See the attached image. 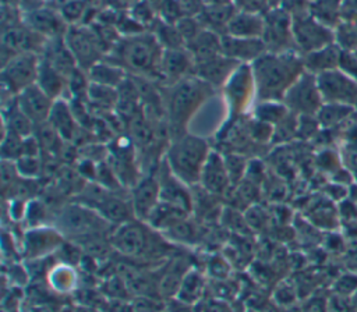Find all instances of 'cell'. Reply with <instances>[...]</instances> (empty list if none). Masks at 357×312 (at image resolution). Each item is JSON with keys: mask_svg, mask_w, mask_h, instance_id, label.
Masks as SVG:
<instances>
[{"mask_svg": "<svg viewBox=\"0 0 357 312\" xmlns=\"http://www.w3.org/2000/svg\"><path fill=\"white\" fill-rule=\"evenodd\" d=\"M257 99L282 100L293 82L305 71L303 56L297 50L265 52L251 63Z\"/></svg>", "mask_w": 357, "mask_h": 312, "instance_id": "cell-1", "label": "cell"}, {"mask_svg": "<svg viewBox=\"0 0 357 312\" xmlns=\"http://www.w3.org/2000/svg\"><path fill=\"white\" fill-rule=\"evenodd\" d=\"M211 153L206 141L198 135H178L167 148L166 166L185 185L199 182L202 167Z\"/></svg>", "mask_w": 357, "mask_h": 312, "instance_id": "cell-2", "label": "cell"}, {"mask_svg": "<svg viewBox=\"0 0 357 312\" xmlns=\"http://www.w3.org/2000/svg\"><path fill=\"white\" fill-rule=\"evenodd\" d=\"M213 93V86L191 74L167 86L166 110L174 127L181 128Z\"/></svg>", "mask_w": 357, "mask_h": 312, "instance_id": "cell-3", "label": "cell"}, {"mask_svg": "<svg viewBox=\"0 0 357 312\" xmlns=\"http://www.w3.org/2000/svg\"><path fill=\"white\" fill-rule=\"evenodd\" d=\"M117 64L135 74L159 77L163 47L152 33H131L114 47Z\"/></svg>", "mask_w": 357, "mask_h": 312, "instance_id": "cell-4", "label": "cell"}, {"mask_svg": "<svg viewBox=\"0 0 357 312\" xmlns=\"http://www.w3.org/2000/svg\"><path fill=\"white\" fill-rule=\"evenodd\" d=\"M291 35L296 50L304 56L335 42V29L318 21L310 11L291 17Z\"/></svg>", "mask_w": 357, "mask_h": 312, "instance_id": "cell-5", "label": "cell"}, {"mask_svg": "<svg viewBox=\"0 0 357 312\" xmlns=\"http://www.w3.org/2000/svg\"><path fill=\"white\" fill-rule=\"evenodd\" d=\"M40 56L35 52L15 53L7 58L1 68L3 85L17 96L26 86L36 84Z\"/></svg>", "mask_w": 357, "mask_h": 312, "instance_id": "cell-6", "label": "cell"}, {"mask_svg": "<svg viewBox=\"0 0 357 312\" xmlns=\"http://www.w3.org/2000/svg\"><path fill=\"white\" fill-rule=\"evenodd\" d=\"M282 102L290 111L301 116L317 114L324 104L317 85V77L308 71H304L287 89Z\"/></svg>", "mask_w": 357, "mask_h": 312, "instance_id": "cell-7", "label": "cell"}, {"mask_svg": "<svg viewBox=\"0 0 357 312\" xmlns=\"http://www.w3.org/2000/svg\"><path fill=\"white\" fill-rule=\"evenodd\" d=\"M265 29L262 40L268 52L280 53L296 50L291 35V15L280 6L269 8L264 14Z\"/></svg>", "mask_w": 357, "mask_h": 312, "instance_id": "cell-8", "label": "cell"}, {"mask_svg": "<svg viewBox=\"0 0 357 312\" xmlns=\"http://www.w3.org/2000/svg\"><path fill=\"white\" fill-rule=\"evenodd\" d=\"M315 77L324 103H340L354 107L357 103V81L339 68L321 72Z\"/></svg>", "mask_w": 357, "mask_h": 312, "instance_id": "cell-9", "label": "cell"}, {"mask_svg": "<svg viewBox=\"0 0 357 312\" xmlns=\"http://www.w3.org/2000/svg\"><path fill=\"white\" fill-rule=\"evenodd\" d=\"M225 96L233 111L238 113L248 107L254 96L257 98L255 81L251 64H240L223 85Z\"/></svg>", "mask_w": 357, "mask_h": 312, "instance_id": "cell-10", "label": "cell"}, {"mask_svg": "<svg viewBox=\"0 0 357 312\" xmlns=\"http://www.w3.org/2000/svg\"><path fill=\"white\" fill-rule=\"evenodd\" d=\"M64 40L79 68H89L100 61V42L95 33L85 28L70 26L64 35Z\"/></svg>", "mask_w": 357, "mask_h": 312, "instance_id": "cell-11", "label": "cell"}, {"mask_svg": "<svg viewBox=\"0 0 357 312\" xmlns=\"http://www.w3.org/2000/svg\"><path fill=\"white\" fill-rule=\"evenodd\" d=\"M20 110L36 125L46 123L54 104V99L50 98L38 84H32L22 89L15 96Z\"/></svg>", "mask_w": 357, "mask_h": 312, "instance_id": "cell-12", "label": "cell"}, {"mask_svg": "<svg viewBox=\"0 0 357 312\" xmlns=\"http://www.w3.org/2000/svg\"><path fill=\"white\" fill-rule=\"evenodd\" d=\"M238 65L240 63H237L236 60L226 57L223 53H219L201 60H194L192 74L204 79L213 88L223 86Z\"/></svg>", "mask_w": 357, "mask_h": 312, "instance_id": "cell-13", "label": "cell"}, {"mask_svg": "<svg viewBox=\"0 0 357 312\" xmlns=\"http://www.w3.org/2000/svg\"><path fill=\"white\" fill-rule=\"evenodd\" d=\"M231 182L230 173L226 164V159L218 152L211 150L199 177V184L202 188L213 195L223 194Z\"/></svg>", "mask_w": 357, "mask_h": 312, "instance_id": "cell-14", "label": "cell"}, {"mask_svg": "<svg viewBox=\"0 0 357 312\" xmlns=\"http://www.w3.org/2000/svg\"><path fill=\"white\" fill-rule=\"evenodd\" d=\"M160 201V185L155 177H145L132 189L131 208L139 221H146L152 210Z\"/></svg>", "mask_w": 357, "mask_h": 312, "instance_id": "cell-15", "label": "cell"}, {"mask_svg": "<svg viewBox=\"0 0 357 312\" xmlns=\"http://www.w3.org/2000/svg\"><path fill=\"white\" fill-rule=\"evenodd\" d=\"M194 71V60L187 47L183 49H163L160 58L159 77L173 84L181 78L191 75Z\"/></svg>", "mask_w": 357, "mask_h": 312, "instance_id": "cell-16", "label": "cell"}, {"mask_svg": "<svg viewBox=\"0 0 357 312\" xmlns=\"http://www.w3.org/2000/svg\"><path fill=\"white\" fill-rule=\"evenodd\" d=\"M220 45H222V53L236 60L237 63L243 64H251L255 61L259 56H262L266 50V46L264 40L259 39H245V38H236L230 35H222L220 36Z\"/></svg>", "mask_w": 357, "mask_h": 312, "instance_id": "cell-17", "label": "cell"}, {"mask_svg": "<svg viewBox=\"0 0 357 312\" xmlns=\"http://www.w3.org/2000/svg\"><path fill=\"white\" fill-rule=\"evenodd\" d=\"M112 247L123 255L137 256L139 255L146 245L145 231L139 223L131 220L119 224L116 231L110 238Z\"/></svg>", "mask_w": 357, "mask_h": 312, "instance_id": "cell-18", "label": "cell"}, {"mask_svg": "<svg viewBox=\"0 0 357 312\" xmlns=\"http://www.w3.org/2000/svg\"><path fill=\"white\" fill-rule=\"evenodd\" d=\"M265 29L264 14L240 10L233 14L226 26V35L245 39H262ZM223 33V35H225Z\"/></svg>", "mask_w": 357, "mask_h": 312, "instance_id": "cell-19", "label": "cell"}, {"mask_svg": "<svg viewBox=\"0 0 357 312\" xmlns=\"http://www.w3.org/2000/svg\"><path fill=\"white\" fill-rule=\"evenodd\" d=\"M25 25L46 39L64 36L68 26L64 18L53 13L52 10H32L25 17Z\"/></svg>", "mask_w": 357, "mask_h": 312, "instance_id": "cell-20", "label": "cell"}, {"mask_svg": "<svg viewBox=\"0 0 357 312\" xmlns=\"http://www.w3.org/2000/svg\"><path fill=\"white\" fill-rule=\"evenodd\" d=\"M47 39L31 28H20V26H10L8 31L3 35V45L7 47L13 54L22 53V52H35L45 49Z\"/></svg>", "mask_w": 357, "mask_h": 312, "instance_id": "cell-21", "label": "cell"}, {"mask_svg": "<svg viewBox=\"0 0 357 312\" xmlns=\"http://www.w3.org/2000/svg\"><path fill=\"white\" fill-rule=\"evenodd\" d=\"M61 224L73 233L82 234L84 231H89L98 226V223L106 221L96 210L85 206V205H71L61 212L60 216Z\"/></svg>", "mask_w": 357, "mask_h": 312, "instance_id": "cell-22", "label": "cell"}, {"mask_svg": "<svg viewBox=\"0 0 357 312\" xmlns=\"http://www.w3.org/2000/svg\"><path fill=\"white\" fill-rule=\"evenodd\" d=\"M340 52H342V49L336 43H332L319 50L304 54L303 56L304 70L314 75H318V74L329 71V70H335L339 65Z\"/></svg>", "mask_w": 357, "mask_h": 312, "instance_id": "cell-23", "label": "cell"}, {"mask_svg": "<svg viewBox=\"0 0 357 312\" xmlns=\"http://www.w3.org/2000/svg\"><path fill=\"white\" fill-rule=\"evenodd\" d=\"M68 82V78L61 74L57 68H54L47 60H45L40 56L39 63V72H38V81L36 84L54 100L60 96V93L64 91L66 85Z\"/></svg>", "mask_w": 357, "mask_h": 312, "instance_id": "cell-24", "label": "cell"}, {"mask_svg": "<svg viewBox=\"0 0 357 312\" xmlns=\"http://www.w3.org/2000/svg\"><path fill=\"white\" fill-rule=\"evenodd\" d=\"M187 214H188V212H185L180 206H176V205L165 202V201H159V203L152 210V213L149 214V217L146 219L145 223H148L152 227L159 228V230H169L174 224L185 220Z\"/></svg>", "mask_w": 357, "mask_h": 312, "instance_id": "cell-25", "label": "cell"}, {"mask_svg": "<svg viewBox=\"0 0 357 312\" xmlns=\"http://www.w3.org/2000/svg\"><path fill=\"white\" fill-rule=\"evenodd\" d=\"M86 71L89 82L110 88L119 86L126 78V70L123 67L102 60L89 67Z\"/></svg>", "mask_w": 357, "mask_h": 312, "instance_id": "cell-26", "label": "cell"}, {"mask_svg": "<svg viewBox=\"0 0 357 312\" xmlns=\"http://www.w3.org/2000/svg\"><path fill=\"white\" fill-rule=\"evenodd\" d=\"M47 123L59 134L60 138L71 139L74 136L77 124H75V118L66 102H63L60 99H57L54 102L50 116L47 118Z\"/></svg>", "mask_w": 357, "mask_h": 312, "instance_id": "cell-27", "label": "cell"}, {"mask_svg": "<svg viewBox=\"0 0 357 312\" xmlns=\"http://www.w3.org/2000/svg\"><path fill=\"white\" fill-rule=\"evenodd\" d=\"M343 3L344 0H314L310 4V13L326 26L335 29L340 22Z\"/></svg>", "mask_w": 357, "mask_h": 312, "instance_id": "cell-28", "label": "cell"}, {"mask_svg": "<svg viewBox=\"0 0 357 312\" xmlns=\"http://www.w3.org/2000/svg\"><path fill=\"white\" fill-rule=\"evenodd\" d=\"M289 111L282 100H261L255 107V118L273 125L280 123Z\"/></svg>", "mask_w": 357, "mask_h": 312, "instance_id": "cell-29", "label": "cell"}, {"mask_svg": "<svg viewBox=\"0 0 357 312\" xmlns=\"http://www.w3.org/2000/svg\"><path fill=\"white\" fill-rule=\"evenodd\" d=\"M202 290H204L202 277L197 272H188L183 277L176 297H177V299L184 301L187 304H194L199 299Z\"/></svg>", "mask_w": 357, "mask_h": 312, "instance_id": "cell-30", "label": "cell"}, {"mask_svg": "<svg viewBox=\"0 0 357 312\" xmlns=\"http://www.w3.org/2000/svg\"><path fill=\"white\" fill-rule=\"evenodd\" d=\"M354 111L353 106L349 104H340V103H324L321 109L317 113L318 121L324 127L335 125L340 121H343L346 117H349Z\"/></svg>", "mask_w": 357, "mask_h": 312, "instance_id": "cell-31", "label": "cell"}, {"mask_svg": "<svg viewBox=\"0 0 357 312\" xmlns=\"http://www.w3.org/2000/svg\"><path fill=\"white\" fill-rule=\"evenodd\" d=\"M22 143H24V138L15 134L14 131L8 130L1 145L3 160H10V162L18 160L22 156Z\"/></svg>", "mask_w": 357, "mask_h": 312, "instance_id": "cell-32", "label": "cell"}, {"mask_svg": "<svg viewBox=\"0 0 357 312\" xmlns=\"http://www.w3.org/2000/svg\"><path fill=\"white\" fill-rule=\"evenodd\" d=\"M337 68L342 72H344L346 75H349L350 78H353L354 81H357V56H356V53L351 50L342 49Z\"/></svg>", "mask_w": 357, "mask_h": 312, "instance_id": "cell-33", "label": "cell"}, {"mask_svg": "<svg viewBox=\"0 0 357 312\" xmlns=\"http://www.w3.org/2000/svg\"><path fill=\"white\" fill-rule=\"evenodd\" d=\"M17 166V170L21 176L31 177L35 176L39 170V163L35 156H21L18 160L14 162Z\"/></svg>", "mask_w": 357, "mask_h": 312, "instance_id": "cell-34", "label": "cell"}, {"mask_svg": "<svg viewBox=\"0 0 357 312\" xmlns=\"http://www.w3.org/2000/svg\"><path fill=\"white\" fill-rule=\"evenodd\" d=\"M81 11H82V4H81L79 1H71V3H68V4L64 6L61 15H63L64 21H67V20H75L77 17H79Z\"/></svg>", "mask_w": 357, "mask_h": 312, "instance_id": "cell-35", "label": "cell"}, {"mask_svg": "<svg viewBox=\"0 0 357 312\" xmlns=\"http://www.w3.org/2000/svg\"><path fill=\"white\" fill-rule=\"evenodd\" d=\"M75 312H96V311H93L92 308H88V306H81Z\"/></svg>", "mask_w": 357, "mask_h": 312, "instance_id": "cell-36", "label": "cell"}, {"mask_svg": "<svg viewBox=\"0 0 357 312\" xmlns=\"http://www.w3.org/2000/svg\"><path fill=\"white\" fill-rule=\"evenodd\" d=\"M354 53H356V56H357V49H356V50H354Z\"/></svg>", "mask_w": 357, "mask_h": 312, "instance_id": "cell-37", "label": "cell"}, {"mask_svg": "<svg viewBox=\"0 0 357 312\" xmlns=\"http://www.w3.org/2000/svg\"><path fill=\"white\" fill-rule=\"evenodd\" d=\"M354 109H357V103H356V104H354Z\"/></svg>", "mask_w": 357, "mask_h": 312, "instance_id": "cell-38", "label": "cell"}, {"mask_svg": "<svg viewBox=\"0 0 357 312\" xmlns=\"http://www.w3.org/2000/svg\"><path fill=\"white\" fill-rule=\"evenodd\" d=\"M308 1H310V3H312V1H314V0H308Z\"/></svg>", "mask_w": 357, "mask_h": 312, "instance_id": "cell-39", "label": "cell"}]
</instances>
